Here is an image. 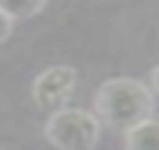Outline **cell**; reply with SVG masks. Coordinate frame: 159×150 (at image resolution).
<instances>
[{
  "mask_svg": "<svg viewBox=\"0 0 159 150\" xmlns=\"http://www.w3.org/2000/svg\"><path fill=\"white\" fill-rule=\"evenodd\" d=\"M45 138L56 150H94L101 141V122L89 110L66 105L47 117Z\"/></svg>",
  "mask_w": 159,
  "mask_h": 150,
  "instance_id": "obj_2",
  "label": "cell"
},
{
  "mask_svg": "<svg viewBox=\"0 0 159 150\" xmlns=\"http://www.w3.org/2000/svg\"><path fill=\"white\" fill-rule=\"evenodd\" d=\"M159 124L154 117L143 120L124 131V150H159Z\"/></svg>",
  "mask_w": 159,
  "mask_h": 150,
  "instance_id": "obj_4",
  "label": "cell"
},
{
  "mask_svg": "<svg viewBox=\"0 0 159 150\" xmlns=\"http://www.w3.org/2000/svg\"><path fill=\"white\" fill-rule=\"evenodd\" d=\"M12 30H14V21H12L10 16H5L2 12H0V45L10 40Z\"/></svg>",
  "mask_w": 159,
  "mask_h": 150,
  "instance_id": "obj_6",
  "label": "cell"
},
{
  "mask_svg": "<svg viewBox=\"0 0 159 150\" xmlns=\"http://www.w3.org/2000/svg\"><path fill=\"white\" fill-rule=\"evenodd\" d=\"M49 0H0V12L12 21L33 19L47 7Z\"/></svg>",
  "mask_w": 159,
  "mask_h": 150,
  "instance_id": "obj_5",
  "label": "cell"
},
{
  "mask_svg": "<svg viewBox=\"0 0 159 150\" xmlns=\"http://www.w3.org/2000/svg\"><path fill=\"white\" fill-rule=\"evenodd\" d=\"M154 96L157 94L140 80L110 77L96 89L94 115L110 129L126 131L129 127L154 117Z\"/></svg>",
  "mask_w": 159,
  "mask_h": 150,
  "instance_id": "obj_1",
  "label": "cell"
},
{
  "mask_svg": "<svg viewBox=\"0 0 159 150\" xmlns=\"http://www.w3.org/2000/svg\"><path fill=\"white\" fill-rule=\"evenodd\" d=\"M77 85V70L73 66H49L33 80L30 96L40 110L54 113L66 108Z\"/></svg>",
  "mask_w": 159,
  "mask_h": 150,
  "instance_id": "obj_3",
  "label": "cell"
}]
</instances>
